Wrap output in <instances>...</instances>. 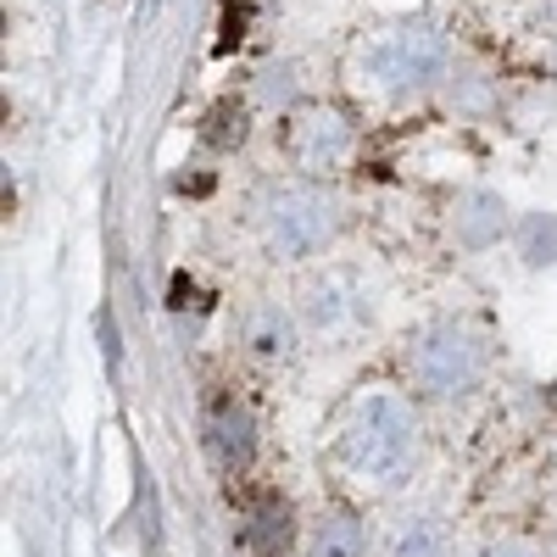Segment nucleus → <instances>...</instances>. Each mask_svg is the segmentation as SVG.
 <instances>
[{"mask_svg": "<svg viewBox=\"0 0 557 557\" xmlns=\"http://www.w3.org/2000/svg\"><path fill=\"white\" fill-rule=\"evenodd\" d=\"M257 223H262V240H268L273 257L301 262V257H318L323 246L335 240L341 207L323 196L318 184H278V190H268Z\"/></svg>", "mask_w": 557, "mask_h": 557, "instance_id": "f03ea898", "label": "nucleus"}, {"mask_svg": "<svg viewBox=\"0 0 557 557\" xmlns=\"http://www.w3.org/2000/svg\"><path fill=\"white\" fill-rule=\"evenodd\" d=\"M301 312H307V323H312L318 335H346V330H357V323H368V290H362L357 273L330 268L323 278H312V285H307Z\"/></svg>", "mask_w": 557, "mask_h": 557, "instance_id": "39448f33", "label": "nucleus"}, {"mask_svg": "<svg viewBox=\"0 0 557 557\" xmlns=\"http://www.w3.org/2000/svg\"><path fill=\"white\" fill-rule=\"evenodd\" d=\"M485 557H535V552H530V546H491Z\"/></svg>", "mask_w": 557, "mask_h": 557, "instance_id": "f8f14e48", "label": "nucleus"}, {"mask_svg": "<svg viewBox=\"0 0 557 557\" xmlns=\"http://www.w3.org/2000/svg\"><path fill=\"white\" fill-rule=\"evenodd\" d=\"M362 67H368V78H374L380 89H424L446 67V39L435 28H424V23L391 28V34H380L374 45H368Z\"/></svg>", "mask_w": 557, "mask_h": 557, "instance_id": "20e7f679", "label": "nucleus"}, {"mask_svg": "<svg viewBox=\"0 0 557 557\" xmlns=\"http://www.w3.org/2000/svg\"><path fill=\"white\" fill-rule=\"evenodd\" d=\"M207 446H212V457L223 462L228 474L251 462V446H257V418H251V407H246L235 391H223V396H212V401H207Z\"/></svg>", "mask_w": 557, "mask_h": 557, "instance_id": "0eeeda50", "label": "nucleus"}, {"mask_svg": "<svg viewBox=\"0 0 557 557\" xmlns=\"http://www.w3.org/2000/svg\"><path fill=\"white\" fill-rule=\"evenodd\" d=\"M407 374L424 396H462L485 380V341L469 323H430L407 351Z\"/></svg>", "mask_w": 557, "mask_h": 557, "instance_id": "7ed1b4c3", "label": "nucleus"}, {"mask_svg": "<svg viewBox=\"0 0 557 557\" xmlns=\"http://www.w3.org/2000/svg\"><path fill=\"white\" fill-rule=\"evenodd\" d=\"M246 541H251L257 557H278V552H285V541H290V513H285V502H278V496H262V502L251 507Z\"/></svg>", "mask_w": 557, "mask_h": 557, "instance_id": "9d476101", "label": "nucleus"}, {"mask_svg": "<svg viewBox=\"0 0 557 557\" xmlns=\"http://www.w3.org/2000/svg\"><path fill=\"white\" fill-rule=\"evenodd\" d=\"M341 462L368 485H401L418 462V418L401 396H362L341 430Z\"/></svg>", "mask_w": 557, "mask_h": 557, "instance_id": "f257e3e1", "label": "nucleus"}, {"mask_svg": "<svg viewBox=\"0 0 557 557\" xmlns=\"http://www.w3.org/2000/svg\"><path fill=\"white\" fill-rule=\"evenodd\" d=\"M380 557H451V541H446V530L430 513H401L385 530Z\"/></svg>", "mask_w": 557, "mask_h": 557, "instance_id": "6e6552de", "label": "nucleus"}, {"mask_svg": "<svg viewBox=\"0 0 557 557\" xmlns=\"http://www.w3.org/2000/svg\"><path fill=\"white\" fill-rule=\"evenodd\" d=\"M290 157L301 168H341L346 151H351V123L335 112V107H307L290 117Z\"/></svg>", "mask_w": 557, "mask_h": 557, "instance_id": "423d86ee", "label": "nucleus"}, {"mask_svg": "<svg viewBox=\"0 0 557 557\" xmlns=\"http://www.w3.org/2000/svg\"><path fill=\"white\" fill-rule=\"evenodd\" d=\"M246 341H251V351L257 357H290V323L278 318V307H257L251 312V330H246Z\"/></svg>", "mask_w": 557, "mask_h": 557, "instance_id": "9b49d317", "label": "nucleus"}, {"mask_svg": "<svg viewBox=\"0 0 557 557\" xmlns=\"http://www.w3.org/2000/svg\"><path fill=\"white\" fill-rule=\"evenodd\" d=\"M368 552V535L351 513H330L318 519L312 535H307V557H362Z\"/></svg>", "mask_w": 557, "mask_h": 557, "instance_id": "1a4fd4ad", "label": "nucleus"}]
</instances>
